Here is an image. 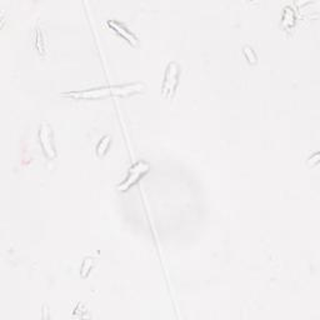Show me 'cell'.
<instances>
[{
  "label": "cell",
  "mask_w": 320,
  "mask_h": 320,
  "mask_svg": "<svg viewBox=\"0 0 320 320\" xmlns=\"http://www.w3.org/2000/svg\"><path fill=\"white\" fill-rule=\"evenodd\" d=\"M145 89L143 83H133V84L109 85V87L92 88V89L77 90V92L63 93V96H70L74 99H105L109 96H126L140 93Z\"/></svg>",
  "instance_id": "6da1fadb"
},
{
  "label": "cell",
  "mask_w": 320,
  "mask_h": 320,
  "mask_svg": "<svg viewBox=\"0 0 320 320\" xmlns=\"http://www.w3.org/2000/svg\"><path fill=\"white\" fill-rule=\"evenodd\" d=\"M149 170H150L149 163H147V161L144 160L137 161V163L133 164V165L130 166L125 179L119 184L118 189L120 191L129 190V189L132 188L133 185H135V184H137L138 181H139L140 179H142Z\"/></svg>",
  "instance_id": "7a4b0ae2"
},
{
  "label": "cell",
  "mask_w": 320,
  "mask_h": 320,
  "mask_svg": "<svg viewBox=\"0 0 320 320\" xmlns=\"http://www.w3.org/2000/svg\"><path fill=\"white\" fill-rule=\"evenodd\" d=\"M179 73H180V67L175 61H170L166 65L165 74H164L163 87H161V93L165 98H171L175 93L176 87H178Z\"/></svg>",
  "instance_id": "3957f363"
},
{
  "label": "cell",
  "mask_w": 320,
  "mask_h": 320,
  "mask_svg": "<svg viewBox=\"0 0 320 320\" xmlns=\"http://www.w3.org/2000/svg\"><path fill=\"white\" fill-rule=\"evenodd\" d=\"M39 139H40L41 148L48 159H55L56 158V150L54 148L53 143V132H51L50 125L46 123L41 124L40 130H39Z\"/></svg>",
  "instance_id": "277c9868"
},
{
  "label": "cell",
  "mask_w": 320,
  "mask_h": 320,
  "mask_svg": "<svg viewBox=\"0 0 320 320\" xmlns=\"http://www.w3.org/2000/svg\"><path fill=\"white\" fill-rule=\"evenodd\" d=\"M108 25L111 28V29L115 30L116 33L120 34V35L123 36V38L125 39L126 41H129V43L132 44V45H134V46L138 45L137 36H135L134 34L130 32V30L126 29V28L124 27V25L121 24V23L116 22V20H108Z\"/></svg>",
  "instance_id": "5b68a950"
},
{
  "label": "cell",
  "mask_w": 320,
  "mask_h": 320,
  "mask_svg": "<svg viewBox=\"0 0 320 320\" xmlns=\"http://www.w3.org/2000/svg\"><path fill=\"white\" fill-rule=\"evenodd\" d=\"M96 262H98V257H87L82 263V268H80V273H82V277L87 278L89 275V273L92 272L93 268L95 267Z\"/></svg>",
  "instance_id": "8992f818"
},
{
  "label": "cell",
  "mask_w": 320,
  "mask_h": 320,
  "mask_svg": "<svg viewBox=\"0 0 320 320\" xmlns=\"http://www.w3.org/2000/svg\"><path fill=\"white\" fill-rule=\"evenodd\" d=\"M110 143H111L110 135H105V137H103V139H101L100 142L98 143V145H96V155H98V157H103V155H105L106 152H108L109 147H110Z\"/></svg>",
  "instance_id": "52a82bcc"
},
{
  "label": "cell",
  "mask_w": 320,
  "mask_h": 320,
  "mask_svg": "<svg viewBox=\"0 0 320 320\" xmlns=\"http://www.w3.org/2000/svg\"><path fill=\"white\" fill-rule=\"evenodd\" d=\"M294 24V12L291 8H285V12L283 14V25L291 27Z\"/></svg>",
  "instance_id": "ba28073f"
},
{
  "label": "cell",
  "mask_w": 320,
  "mask_h": 320,
  "mask_svg": "<svg viewBox=\"0 0 320 320\" xmlns=\"http://www.w3.org/2000/svg\"><path fill=\"white\" fill-rule=\"evenodd\" d=\"M243 53H244V55H245L246 60H248L249 63H251V64H257V61H258V56H257L255 51L253 50V48H250V46H244Z\"/></svg>",
  "instance_id": "9c48e42d"
}]
</instances>
